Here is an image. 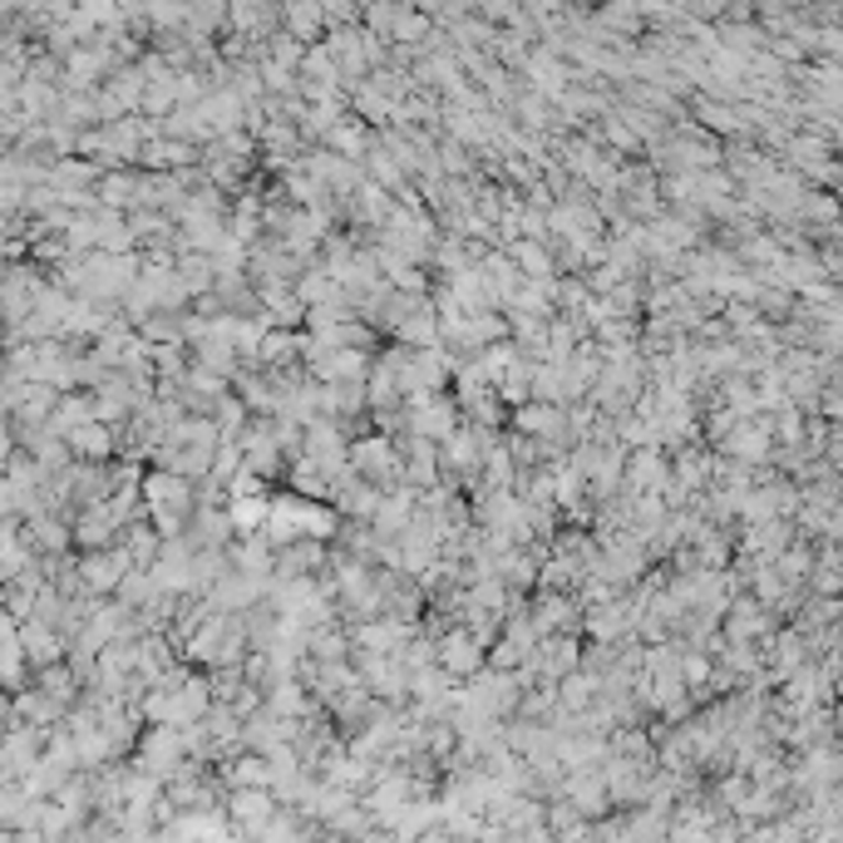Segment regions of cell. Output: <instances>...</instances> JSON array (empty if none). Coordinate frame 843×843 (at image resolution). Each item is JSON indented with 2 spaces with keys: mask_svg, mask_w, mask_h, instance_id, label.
Instances as JSON below:
<instances>
[{
  "mask_svg": "<svg viewBox=\"0 0 843 843\" xmlns=\"http://www.w3.org/2000/svg\"><path fill=\"white\" fill-rule=\"evenodd\" d=\"M769 420L765 424H730L725 434H720V444H725V454L735 464H765L769 459Z\"/></svg>",
  "mask_w": 843,
  "mask_h": 843,
  "instance_id": "1",
  "label": "cell"
},
{
  "mask_svg": "<svg viewBox=\"0 0 843 843\" xmlns=\"http://www.w3.org/2000/svg\"><path fill=\"white\" fill-rule=\"evenodd\" d=\"M479 642H474V636H464V632H450V636H444V642H440V672L444 676H474V672H479Z\"/></svg>",
  "mask_w": 843,
  "mask_h": 843,
  "instance_id": "2",
  "label": "cell"
},
{
  "mask_svg": "<svg viewBox=\"0 0 843 843\" xmlns=\"http://www.w3.org/2000/svg\"><path fill=\"white\" fill-rule=\"evenodd\" d=\"M228 528L242 537H257L267 528V493H247V499H232L228 508Z\"/></svg>",
  "mask_w": 843,
  "mask_h": 843,
  "instance_id": "3",
  "label": "cell"
},
{
  "mask_svg": "<svg viewBox=\"0 0 843 843\" xmlns=\"http://www.w3.org/2000/svg\"><path fill=\"white\" fill-rule=\"evenodd\" d=\"M518 430L557 440V434H567V414L557 410V404H523V410H518Z\"/></svg>",
  "mask_w": 843,
  "mask_h": 843,
  "instance_id": "4",
  "label": "cell"
},
{
  "mask_svg": "<svg viewBox=\"0 0 843 843\" xmlns=\"http://www.w3.org/2000/svg\"><path fill=\"white\" fill-rule=\"evenodd\" d=\"M287 25H291V40H311L317 35L321 25H326V15H321V10H287Z\"/></svg>",
  "mask_w": 843,
  "mask_h": 843,
  "instance_id": "5",
  "label": "cell"
}]
</instances>
